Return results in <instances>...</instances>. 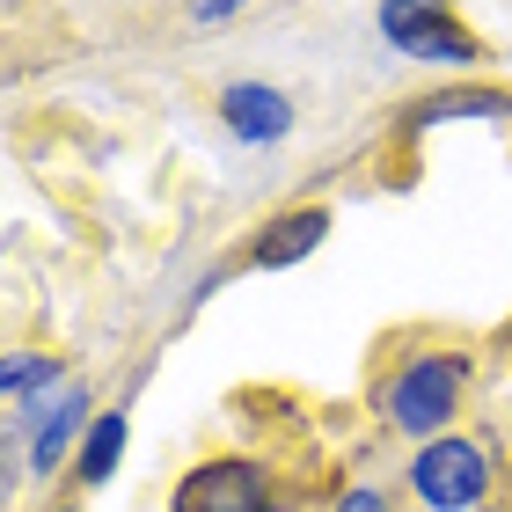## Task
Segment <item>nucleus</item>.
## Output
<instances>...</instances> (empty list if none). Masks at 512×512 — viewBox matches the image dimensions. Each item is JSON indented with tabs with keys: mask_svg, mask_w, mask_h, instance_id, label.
Here are the masks:
<instances>
[{
	"mask_svg": "<svg viewBox=\"0 0 512 512\" xmlns=\"http://www.w3.org/2000/svg\"><path fill=\"white\" fill-rule=\"evenodd\" d=\"M96 425V395L81 381H66L59 395H44L30 410H8V461L30 454V476H52V469H74L81 439Z\"/></svg>",
	"mask_w": 512,
	"mask_h": 512,
	"instance_id": "nucleus-2",
	"label": "nucleus"
},
{
	"mask_svg": "<svg viewBox=\"0 0 512 512\" xmlns=\"http://www.w3.org/2000/svg\"><path fill=\"white\" fill-rule=\"evenodd\" d=\"M242 8H235V0H227V8H220V0H213V8H191V22H198V30H220V22H235Z\"/></svg>",
	"mask_w": 512,
	"mask_h": 512,
	"instance_id": "nucleus-12",
	"label": "nucleus"
},
{
	"mask_svg": "<svg viewBox=\"0 0 512 512\" xmlns=\"http://www.w3.org/2000/svg\"><path fill=\"white\" fill-rule=\"evenodd\" d=\"M505 96H432L425 110H417V125H447V118H505Z\"/></svg>",
	"mask_w": 512,
	"mask_h": 512,
	"instance_id": "nucleus-10",
	"label": "nucleus"
},
{
	"mask_svg": "<svg viewBox=\"0 0 512 512\" xmlns=\"http://www.w3.org/2000/svg\"><path fill=\"white\" fill-rule=\"evenodd\" d=\"M337 512H388V498H381V491H366V483H359V491H344V498H337Z\"/></svg>",
	"mask_w": 512,
	"mask_h": 512,
	"instance_id": "nucleus-11",
	"label": "nucleus"
},
{
	"mask_svg": "<svg viewBox=\"0 0 512 512\" xmlns=\"http://www.w3.org/2000/svg\"><path fill=\"white\" fill-rule=\"evenodd\" d=\"M381 37L395 44V52H410V59H425V66H476L483 59V44L469 22H454L447 8H425V0H410V8H381Z\"/></svg>",
	"mask_w": 512,
	"mask_h": 512,
	"instance_id": "nucleus-5",
	"label": "nucleus"
},
{
	"mask_svg": "<svg viewBox=\"0 0 512 512\" xmlns=\"http://www.w3.org/2000/svg\"><path fill=\"white\" fill-rule=\"evenodd\" d=\"M461 395H469V359L461 352H417L388 374L381 417L425 447V439H447V425L461 417Z\"/></svg>",
	"mask_w": 512,
	"mask_h": 512,
	"instance_id": "nucleus-1",
	"label": "nucleus"
},
{
	"mask_svg": "<svg viewBox=\"0 0 512 512\" xmlns=\"http://www.w3.org/2000/svg\"><path fill=\"white\" fill-rule=\"evenodd\" d=\"M52 512H74V505H52Z\"/></svg>",
	"mask_w": 512,
	"mask_h": 512,
	"instance_id": "nucleus-13",
	"label": "nucleus"
},
{
	"mask_svg": "<svg viewBox=\"0 0 512 512\" xmlns=\"http://www.w3.org/2000/svg\"><path fill=\"white\" fill-rule=\"evenodd\" d=\"M125 432H132V417H125V410H103L96 425H88L81 454H74V483H81V491H103V483L118 476V461H125Z\"/></svg>",
	"mask_w": 512,
	"mask_h": 512,
	"instance_id": "nucleus-8",
	"label": "nucleus"
},
{
	"mask_svg": "<svg viewBox=\"0 0 512 512\" xmlns=\"http://www.w3.org/2000/svg\"><path fill=\"white\" fill-rule=\"evenodd\" d=\"M59 388H66V366L44 359V352H15L0 366V403H15V410H30V403H44V395H59Z\"/></svg>",
	"mask_w": 512,
	"mask_h": 512,
	"instance_id": "nucleus-9",
	"label": "nucleus"
},
{
	"mask_svg": "<svg viewBox=\"0 0 512 512\" xmlns=\"http://www.w3.org/2000/svg\"><path fill=\"white\" fill-rule=\"evenodd\" d=\"M410 491L417 505H432V512H476L483 498H491V454L476 447V439H425L410 461Z\"/></svg>",
	"mask_w": 512,
	"mask_h": 512,
	"instance_id": "nucleus-3",
	"label": "nucleus"
},
{
	"mask_svg": "<svg viewBox=\"0 0 512 512\" xmlns=\"http://www.w3.org/2000/svg\"><path fill=\"white\" fill-rule=\"evenodd\" d=\"M220 125L242 139V147H278L293 132V96L271 81H227L220 96Z\"/></svg>",
	"mask_w": 512,
	"mask_h": 512,
	"instance_id": "nucleus-6",
	"label": "nucleus"
},
{
	"mask_svg": "<svg viewBox=\"0 0 512 512\" xmlns=\"http://www.w3.org/2000/svg\"><path fill=\"white\" fill-rule=\"evenodd\" d=\"M322 242H330V213H322V205H293V213L264 220V235L249 242V264L256 271H286L300 256H315Z\"/></svg>",
	"mask_w": 512,
	"mask_h": 512,
	"instance_id": "nucleus-7",
	"label": "nucleus"
},
{
	"mask_svg": "<svg viewBox=\"0 0 512 512\" xmlns=\"http://www.w3.org/2000/svg\"><path fill=\"white\" fill-rule=\"evenodd\" d=\"M169 512H286V505H278L264 461H249V454H213V461H198V469L176 476Z\"/></svg>",
	"mask_w": 512,
	"mask_h": 512,
	"instance_id": "nucleus-4",
	"label": "nucleus"
}]
</instances>
